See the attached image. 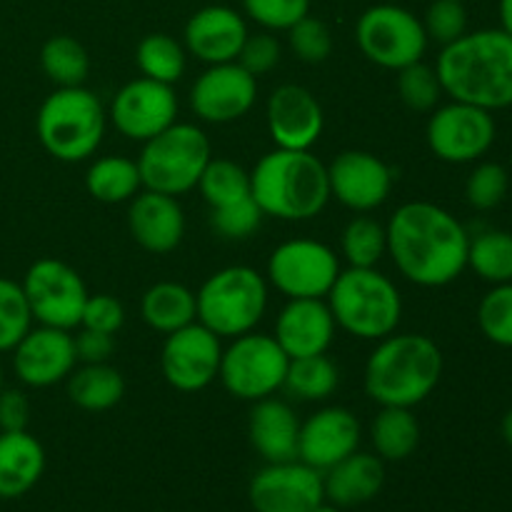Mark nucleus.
<instances>
[{"instance_id":"nucleus-1","label":"nucleus","mask_w":512,"mask_h":512,"mask_svg":"<svg viewBox=\"0 0 512 512\" xmlns=\"http://www.w3.org/2000/svg\"><path fill=\"white\" fill-rule=\"evenodd\" d=\"M385 228L395 268L420 288H443L468 268V230L440 205L425 200L400 205Z\"/></svg>"},{"instance_id":"nucleus-2","label":"nucleus","mask_w":512,"mask_h":512,"mask_svg":"<svg viewBox=\"0 0 512 512\" xmlns=\"http://www.w3.org/2000/svg\"><path fill=\"white\" fill-rule=\"evenodd\" d=\"M443 93L450 100L503 110L512 105V35L485 28L443 45L435 63Z\"/></svg>"},{"instance_id":"nucleus-3","label":"nucleus","mask_w":512,"mask_h":512,"mask_svg":"<svg viewBox=\"0 0 512 512\" xmlns=\"http://www.w3.org/2000/svg\"><path fill=\"white\" fill-rule=\"evenodd\" d=\"M443 353L423 333H393L378 340L365 363V395L380 408H415L443 378Z\"/></svg>"},{"instance_id":"nucleus-4","label":"nucleus","mask_w":512,"mask_h":512,"mask_svg":"<svg viewBox=\"0 0 512 512\" xmlns=\"http://www.w3.org/2000/svg\"><path fill=\"white\" fill-rule=\"evenodd\" d=\"M250 195L268 218L303 223L328 205V165L310 150L275 148L250 170Z\"/></svg>"},{"instance_id":"nucleus-5","label":"nucleus","mask_w":512,"mask_h":512,"mask_svg":"<svg viewBox=\"0 0 512 512\" xmlns=\"http://www.w3.org/2000/svg\"><path fill=\"white\" fill-rule=\"evenodd\" d=\"M325 300L335 325L360 340L388 338L403 318L400 290L375 268L340 270Z\"/></svg>"},{"instance_id":"nucleus-6","label":"nucleus","mask_w":512,"mask_h":512,"mask_svg":"<svg viewBox=\"0 0 512 512\" xmlns=\"http://www.w3.org/2000/svg\"><path fill=\"white\" fill-rule=\"evenodd\" d=\"M105 108L98 95L85 85L55 88L40 103L35 133L45 153L60 163L88 160L100 148L105 135Z\"/></svg>"},{"instance_id":"nucleus-7","label":"nucleus","mask_w":512,"mask_h":512,"mask_svg":"<svg viewBox=\"0 0 512 512\" xmlns=\"http://www.w3.org/2000/svg\"><path fill=\"white\" fill-rule=\"evenodd\" d=\"M198 323L218 338L250 333L268 310V280L248 265H228L210 275L195 293Z\"/></svg>"},{"instance_id":"nucleus-8","label":"nucleus","mask_w":512,"mask_h":512,"mask_svg":"<svg viewBox=\"0 0 512 512\" xmlns=\"http://www.w3.org/2000/svg\"><path fill=\"white\" fill-rule=\"evenodd\" d=\"M210 158L213 155H210L208 135L198 125L175 120L163 133L145 140L135 163L145 190L178 198L198 188V180Z\"/></svg>"},{"instance_id":"nucleus-9","label":"nucleus","mask_w":512,"mask_h":512,"mask_svg":"<svg viewBox=\"0 0 512 512\" xmlns=\"http://www.w3.org/2000/svg\"><path fill=\"white\" fill-rule=\"evenodd\" d=\"M288 363L290 358L273 335L250 330L223 350L218 378L233 398L258 403L283 388Z\"/></svg>"},{"instance_id":"nucleus-10","label":"nucleus","mask_w":512,"mask_h":512,"mask_svg":"<svg viewBox=\"0 0 512 512\" xmlns=\"http://www.w3.org/2000/svg\"><path fill=\"white\" fill-rule=\"evenodd\" d=\"M355 43L370 63L398 73L405 65L423 60L430 40L418 15L403 5L380 3L358 18Z\"/></svg>"},{"instance_id":"nucleus-11","label":"nucleus","mask_w":512,"mask_h":512,"mask_svg":"<svg viewBox=\"0 0 512 512\" xmlns=\"http://www.w3.org/2000/svg\"><path fill=\"white\" fill-rule=\"evenodd\" d=\"M23 293L38 325L73 330L80 328L88 288L75 268L55 258H40L23 278Z\"/></svg>"},{"instance_id":"nucleus-12","label":"nucleus","mask_w":512,"mask_h":512,"mask_svg":"<svg viewBox=\"0 0 512 512\" xmlns=\"http://www.w3.org/2000/svg\"><path fill=\"white\" fill-rule=\"evenodd\" d=\"M338 275L340 258L320 240H285L268 258V283L288 300L328 298Z\"/></svg>"},{"instance_id":"nucleus-13","label":"nucleus","mask_w":512,"mask_h":512,"mask_svg":"<svg viewBox=\"0 0 512 512\" xmlns=\"http://www.w3.org/2000/svg\"><path fill=\"white\" fill-rule=\"evenodd\" d=\"M495 118L490 110L478 105L450 100L448 105H440L433 110L425 128L428 148L443 163L465 165L483 158L495 143Z\"/></svg>"},{"instance_id":"nucleus-14","label":"nucleus","mask_w":512,"mask_h":512,"mask_svg":"<svg viewBox=\"0 0 512 512\" xmlns=\"http://www.w3.org/2000/svg\"><path fill=\"white\" fill-rule=\"evenodd\" d=\"M223 345L203 323H190L165 338L160 350V368L170 388L180 393H198L208 388L220 370Z\"/></svg>"},{"instance_id":"nucleus-15","label":"nucleus","mask_w":512,"mask_h":512,"mask_svg":"<svg viewBox=\"0 0 512 512\" xmlns=\"http://www.w3.org/2000/svg\"><path fill=\"white\" fill-rule=\"evenodd\" d=\"M110 120L123 138L145 143L178 120V95L173 85L135 78L115 93Z\"/></svg>"},{"instance_id":"nucleus-16","label":"nucleus","mask_w":512,"mask_h":512,"mask_svg":"<svg viewBox=\"0 0 512 512\" xmlns=\"http://www.w3.org/2000/svg\"><path fill=\"white\" fill-rule=\"evenodd\" d=\"M255 512H310L325 500L323 473L303 460L268 463L248 488Z\"/></svg>"},{"instance_id":"nucleus-17","label":"nucleus","mask_w":512,"mask_h":512,"mask_svg":"<svg viewBox=\"0 0 512 512\" xmlns=\"http://www.w3.org/2000/svg\"><path fill=\"white\" fill-rule=\"evenodd\" d=\"M258 78L240 63L210 65L190 88V108L200 120L225 125L250 113L258 98Z\"/></svg>"},{"instance_id":"nucleus-18","label":"nucleus","mask_w":512,"mask_h":512,"mask_svg":"<svg viewBox=\"0 0 512 512\" xmlns=\"http://www.w3.org/2000/svg\"><path fill=\"white\" fill-rule=\"evenodd\" d=\"M330 198L355 213L378 210L390 198L395 175L390 165L368 150H343L328 165Z\"/></svg>"},{"instance_id":"nucleus-19","label":"nucleus","mask_w":512,"mask_h":512,"mask_svg":"<svg viewBox=\"0 0 512 512\" xmlns=\"http://www.w3.org/2000/svg\"><path fill=\"white\" fill-rule=\"evenodd\" d=\"M13 370L28 388H50L68 380L75 370V343L70 330L38 325L25 333L13 350Z\"/></svg>"},{"instance_id":"nucleus-20","label":"nucleus","mask_w":512,"mask_h":512,"mask_svg":"<svg viewBox=\"0 0 512 512\" xmlns=\"http://www.w3.org/2000/svg\"><path fill=\"white\" fill-rule=\"evenodd\" d=\"M265 120L275 148L283 150H310L325 128V115L318 98L308 88L295 83L278 85L270 93Z\"/></svg>"},{"instance_id":"nucleus-21","label":"nucleus","mask_w":512,"mask_h":512,"mask_svg":"<svg viewBox=\"0 0 512 512\" xmlns=\"http://www.w3.org/2000/svg\"><path fill=\"white\" fill-rule=\"evenodd\" d=\"M360 445V420L340 405L320 408L300 423L298 460L310 468L325 470L353 455Z\"/></svg>"},{"instance_id":"nucleus-22","label":"nucleus","mask_w":512,"mask_h":512,"mask_svg":"<svg viewBox=\"0 0 512 512\" xmlns=\"http://www.w3.org/2000/svg\"><path fill=\"white\" fill-rule=\"evenodd\" d=\"M333 313L325 298H298L288 300L275 320V335L280 348L290 360L323 355L335 340Z\"/></svg>"},{"instance_id":"nucleus-23","label":"nucleus","mask_w":512,"mask_h":512,"mask_svg":"<svg viewBox=\"0 0 512 512\" xmlns=\"http://www.w3.org/2000/svg\"><path fill=\"white\" fill-rule=\"evenodd\" d=\"M185 48L208 65L233 63L248 38V23L230 5H205L185 23Z\"/></svg>"},{"instance_id":"nucleus-24","label":"nucleus","mask_w":512,"mask_h":512,"mask_svg":"<svg viewBox=\"0 0 512 512\" xmlns=\"http://www.w3.org/2000/svg\"><path fill=\"white\" fill-rule=\"evenodd\" d=\"M128 230L143 250L168 255L183 243L185 213L173 195L143 190L130 200Z\"/></svg>"},{"instance_id":"nucleus-25","label":"nucleus","mask_w":512,"mask_h":512,"mask_svg":"<svg viewBox=\"0 0 512 512\" xmlns=\"http://www.w3.org/2000/svg\"><path fill=\"white\" fill-rule=\"evenodd\" d=\"M250 445L258 450L265 463L298 460L300 420L285 400L263 398L253 403L248 420Z\"/></svg>"},{"instance_id":"nucleus-26","label":"nucleus","mask_w":512,"mask_h":512,"mask_svg":"<svg viewBox=\"0 0 512 512\" xmlns=\"http://www.w3.org/2000/svg\"><path fill=\"white\" fill-rule=\"evenodd\" d=\"M385 485V468L378 455H348L323 473L325 500L338 508H358L370 503Z\"/></svg>"},{"instance_id":"nucleus-27","label":"nucleus","mask_w":512,"mask_h":512,"mask_svg":"<svg viewBox=\"0 0 512 512\" xmlns=\"http://www.w3.org/2000/svg\"><path fill=\"white\" fill-rule=\"evenodd\" d=\"M45 470V450L28 430L0 433V500L23 498Z\"/></svg>"},{"instance_id":"nucleus-28","label":"nucleus","mask_w":512,"mask_h":512,"mask_svg":"<svg viewBox=\"0 0 512 512\" xmlns=\"http://www.w3.org/2000/svg\"><path fill=\"white\" fill-rule=\"evenodd\" d=\"M140 315L155 333L170 335L198 320L195 293L188 285L175 283V280H160L145 290L140 300Z\"/></svg>"},{"instance_id":"nucleus-29","label":"nucleus","mask_w":512,"mask_h":512,"mask_svg":"<svg viewBox=\"0 0 512 512\" xmlns=\"http://www.w3.org/2000/svg\"><path fill=\"white\" fill-rule=\"evenodd\" d=\"M125 395V380L118 368L108 363L83 365L68 375V398L88 413L115 408Z\"/></svg>"},{"instance_id":"nucleus-30","label":"nucleus","mask_w":512,"mask_h":512,"mask_svg":"<svg viewBox=\"0 0 512 512\" xmlns=\"http://www.w3.org/2000/svg\"><path fill=\"white\" fill-rule=\"evenodd\" d=\"M143 188L138 163L125 155H105L90 163L85 173V190L98 203H130Z\"/></svg>"},{"instance_id":"nucleus-31","label":"nucleus","mask_w":512,"mask_h":512,"mask_svg":"<svg viewBox=\"0 0 512 512\" xmlns=\"http://www.w3.org/2000/svg\"><path fill=\"white\" fill-rule=\"evenodd\" d=\"M370 440L380 460L400 463L410 458L420 443V423L413 408H380L370 425Z\"/></svg>"},{"instance_id":"nucleus-32","label":"nucleus","mask_w":512,"mask_h":512,"mask_svg":"<svg viewBox=\"0 0 512 512\" xmlns=\"http://www.w3.org/2000/svg\"><path fill=\"white\" fill-rule=\"evenodd\" d=\"M338 383V365L328 358V353H323L290 360L283 390L300 403H323L335 393Z\"/></svg>"},{"instance_id":"nucleus-33","label":"nucleus","mask_w":512,"mask_h":512,"mask_svg":"<svg viewBox=\"0 0 512 512\" xmlns=\"http://www.w3.org/2000/svg\"><path fill=\"white\" fill-rule=\"evenodd\" d=\"M40 68L58 88H75L88 80V50L70 35H53L40 48Z\"/></svg>"},{"instance_id":"nucleus-34","label":"nucleus","mask_w":512,"mask_h":512,"mask_svg":"<svg viewBox=\"0 0 512 512\" xmlns=\"http://www.w3.org/2000/svg\"><path fill=\"white\" fill-rule=\"evenodd\" d=\"M468 268L490 285L512 283V233L483 230L470 238Z\"/></svg>"},{"instance_id":"nucleus-35","label":"nucleus","mask_w":512,"mask_h":512,"mask_svg":"<svg viewBox=\"0 0 512 512\" xmlns=\"http://www.w3.org/2000/svg\"><path fill=\"white\" fill-rule=\"evenodd\" d=\"M135 63H138L143 78L158 80V83L175 85L185 73V48L168 33H150L135 48Z\"/></svg>"},{"instance_id":"nucleus-36","label":"nucleus","mask_w":512,"mask_h":512,"mask_svg":"<svg viewBox=\"0 0 512 512\" xmlns=\"http://www.w3.org/2000/svg\"><path fill=\"white\" fill-rule=\"evenodd\" d=\"M340 253L350 268H375L388 253V228L368 215H358L340 235Z\"/></svg>"},{"instance_id":"nucleus-37","label":"nucleus","mask_w":512,"mask_h":512,"mask_svg":"<svg viewBox=\"0 0 512 512\" xmlns=\"http://www.w3.org/2000/svg\"><path fill=\"white\" fill-rule=\"evenodd\" d=\"M198 190L210 208H223V205L248 198L250 173L233 160L210 158L198 180Z\"/></svg>"},{"instance_id":"nucleus-38","label":"nucleus","mask_w":512,"mask_h":512,"mask_svg":"<svg viewBox=\"0 0 512 512\" xmlns=\"http://www.w3.org/2000/svg\"><path fill=\"white\" fill-rule=\"evenodd\" d=\"M33 323L23 285L10 278H0V353H10L33 328Z\"/></svg>"},{"instance_id":"nucleus-39","label":"nucleus","mask_w":512,"mask_h":512,"mask_svg":"<svg viewBox=\"0 0 512 512\" xmlns=\"http://www.w3.org/2000/svg\"><path fill=\"white\" fill-rule=\"evenodd\" d=\"M398 95L405 108L415 110V113H433L443 98V85H440L435 68L418 60V63L398 70Z\"/></svg>"},{"instance_id":"nucleus-40","label":"nucleus","mask_w":512,"mask_h":512,"mask_svg":"<svg viewBox=\"0 0 512 512\" xmlns=\"http://www.w3.org/2000/svg\"><path fill=\"white\" fill-rule=\"evenodd\" d=\"M480 333L500 348H512V283L493 285L478 305Z\"/></svg>"},{"instance_id":"nucleus-41","label":"nucleus","mask_w":512,"mask_h":512,"mask_svg":"<svg viewBox=\"0 0 512 512\" xmlns=\"http://www.w3.org/2000/svg\"><path fill=\"white\" fill-rule=\"evenodd\" d=\"M510 188L508 170L500 163L485 160L473 168V173L465 180V198H468L470 208L475 210H495L505 200Z\"/></svg>"},{"instance_id":"nucleus-42","label":"nucleus","mask_w":512,"mask_h":512,"mask_svg":"<svg viewBox=\"0 0 512 512\" xmlns=\"http://www.w3.org/2000/svg\"><path fill=\"white\" fill-rule=\"evenodd\" d=\"M288 33V45L295 53V58L303 60L308 65L325 63L333 53V33H330L328 25L320 18H313V15H305L303 20L293 25Z\"/></svg>"},{"instance_id":"nucleus-43","label":"nucleus","mask_w":512,"mask_h":512,"mask_svg":"<svg viewBox=\"0 0 512 512\" xmlns=\"http://www.w3.org/2000/svg\"><path fill=\"white\" fill-rule=\"evenodd\" d=\"M423 28L428 40L450 45L460 35L468 33V10L463 0H433L425 10Z\"/></svg>"},{"instance_id":"nucleus-44","label":"nucleus","mask_w":512,"mask_h":512,"mask_svg":"<svg viewBox=\"0 0 512 512\" xmlns=\"http://www.w3.org/2000/svg\"><path fill=\"white\" fill-rule=\"evenodd\" d=\"M263 210L253 200V195L238 200V203L223 205V208H210V223L223 238L245 240L260 228L263 223Z\"/></svg>"},{"instance_id":"nucleus-45","label":"nucleus","mask_w":512,"mask_h":512,"mask_svg":"<svg viewBox=\"0 0 512 512\" xmlns=\"http://www.w3.org/2000/svg\"><path fill=\"white\" fill-rule=\"evenodd\" d=\"M243 10L265 30H290L310 15V0H243Z\"/></svg>"},{"instance_id":"nucleus-46","label":"nucleus","mask_w":512,"mask_h":512,"mask_svg":"<svg viewBox=\"0 0 512 512\" xmlns=\"http://www.w3.org/2000/svg\"><path fill=\"white\" fill-rule=\"evenodd\" d=\"M280 55H283V48L270 30L255 35L248 33L235 63L243 65L253 78H260V75H268L270 70H275V65L280 63Z\"/></svg>"},{"instance_id":"nucleus-47","label":"nucleus","mask_w":512,"mask_h":512,"mask_svg":"<svg viewBox=\"0 0 512 512\" xmlns=\"http://www.w3.org/2000/svg\"><path fill=\"white\" fill-rule=\"evenodd\" d=\"M125 323V310L118 298L108 293L88 295L83 308V318H80V328L100 330V333L115 335Z\"/></svg>"},{"instance_id":"nucleus-48","label":"nucleus","mask_w":512,"mask_h":512,"mask_svg":"<svg viewBox=\"0 0 512 512\" xmlns=\"http://www.w3.org/2000/svg\"><path fill=\"white\" fill-rule=\"evenodd\" d=\"M75 343V358L83 365L108 363L115 353V338L110 333H100V330L80 328L78 335H73Z\"/></svg>"},{"instance_id":"nucleus-49","label":"nucleus","mask_w":512,"mask_h":512,"mask_svg":"<svg viewBox=\"0 0 512 512\" xmlns=\"http://www.w3.org/2000/svg\"><path fill=\"white\" fill-rule=\"evenodd\" d=\"M30 403L23 390H5L0 393V433L10 430H28Z\"/></svg>"},{"instance_id":"nucleus-50","label":"nucleus","mask_w":512,"mask_h":512,"mask_svg":"<svg viewBox=\"0 0 512 512\" xmlns=\"http://www.w3.org/2000/svg\"><path fill=\"white\" fill-rule=\"evenodd\" d=\"M498 15H500V28H503L508 35H512V0H500Z\"/></svg>"},{"instance_id":"nucleus-51","label":"nucleus","mask_w":512,"mask_h":512,"mask_svg":"<svg viewBox=\"0 0 512 512\" xmlns=\"http://www.w3.org/2000/svg\"><path fill=\"white\" fill-rule=\"evenodd\" d=\"M500 430H503L505 443H508L510 448H512V408L508 410V413L503 415V425H500Z\"/></svg>"},{"instance_id":"nucleus-52","label":"nucleus","mask_w":512,"mask_h":512,"mask_svg":"<svg viewBox=\"0 0 512 512\" xmlns=\"http://www.w3.org/2000/svg\"><path fill=\"white\" fill-rule=\"evenodd\" d=\"M310 512H343V508H338V505H333V503H328V500H323V503L315 505V508L310 510Z\"/></svg>"},{"instance_id":"nucleus-53","label":"nucleus","mask_w":512,"mask_h":512,"mask_svg":"<svg viewBox=\"0 0 512 512\" xmlns=\"http://www.w3.org/2000/svg\"><path fill=\"white\" fill-rule=\"evenodd\" d=\"M5 388V378H3V365H0V393H3Z\"/></svg>"},{"instance_id":"nucleus-54","label":"nucleus","mask_w":512,"mask_h":512,"mask_svg":"<svg viewBox=\"0 0 512 512\" xmlns=\"http://www.w3.org/2000/svg\"><path fill=\"white\" fill-rule=\"evenodd\" d=\"M463 3H465V0H463Z\"/></svg>"}]
</instances>
